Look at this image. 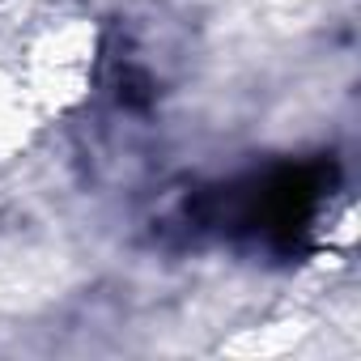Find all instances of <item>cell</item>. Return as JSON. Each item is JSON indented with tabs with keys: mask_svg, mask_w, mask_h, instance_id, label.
<instances>
[{
	"mask_svg": "<svg viewBox=\"0 0 361 361\" xmlns=\"http://www.w3.org/2000/svg\"><path fill=\"white\" fill-rule=\"evenodd\" d=\"M331 178L336 170L327 161L276 166L268 174L243 178V183L209 196V226L255 238L272 251H293L314 230L323 200L331 196Z\"/></svg>",
	"mask_w": 361,
	"mask_h": 361,
	"instance_id": "cell-1",
	"label": "cell"
}]
</instances>
